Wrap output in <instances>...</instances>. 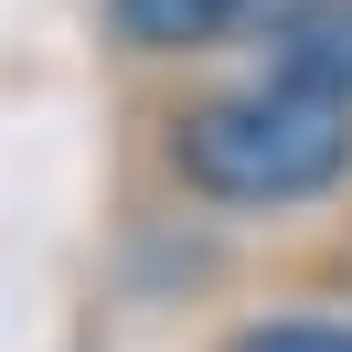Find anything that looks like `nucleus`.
I'll return each instance as SVG.
<instances>
[{"label":"nucleus","mask_w":352,"mask_h":352,"mask_svg":"<svg viewBox=\"0 0 352 352\" xmlns=\"http://www.w3.org/2000/svg\"><path fill=\"white\" fill-rule=\"evenodd\" d=\"M139 160L182 214L288 224L352 192V107H331L267 65L224 75V86H160L139 107Z\"/></svg>","instance_id":"nucleus-1"},{"label":"nucleus","mask_w":352,"mask_h":352,"mask_svg":"<svg viewBox=\"0 0 352 352\" xmlns=\"http://www.w3.org/2000/svg\"><path fill=\"white\" fill-rule=\"evenodd\" d=\"M288 0H96V43L129 75H192L203 54H235Z\"/></svg>","instance_id":"nucleus-2"},{"label":"nucleus","mask_w":352,"mask_h":352,"mask_svg":"<svg viewBox=\"0 0 352 352\" xmlns=\"http://www.w3.org/2000/svg\"><path fill=\"white\" fill-rule=\"evenodd\" d=\"M256 65L309 86V96H331V107H352V0H288L256 32Z\"/></svg>","instance_id":"nucleus-3"},{"label":"nucleus","mask_w":352,"mask_h":352,"mask_svg":"<svg viewBox=\"0 0 352 352\" xmlns=\"http://www.w3.org/2000/svg\"><path fill=\"white\" fill-rule=\"evenodd\" d=\"M214 352H352V320H331V309H256Z\"/></svg>","instance_id":"nucleus-4"}]
</instances>
